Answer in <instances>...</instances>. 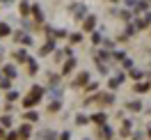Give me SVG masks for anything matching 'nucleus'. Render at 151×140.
<instances>
[]
</instances>
